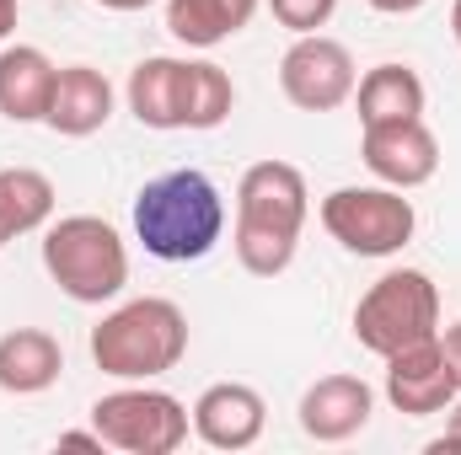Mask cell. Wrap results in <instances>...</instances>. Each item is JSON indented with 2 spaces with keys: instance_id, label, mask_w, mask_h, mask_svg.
<instances>
[{
  "instance_id": "6da1fadb",
  "label": "cell",
  "mask_w": 461,
  "mask_h": 455,
  "mask_svg": "<svg viewBox=\"0 0 461 455\" xmlns=\"http://www.w3.org/2000/svg\"><path fill=\"white\" fill-rule=\"evenodd\" d=\"M221 230H226V199L194 166H177V172L145 183L140 199H134V236L161 263H199V257H210Z\"/></svg>"
},
{
  "instance_id": "7a4b0ae2",
  "label": "cell",
  "mask_w": 461,
  "mask_h": 455,
  "mask_svg": "<svg viewBox=\"0 0 461 455\" xmlns=\"http://www.w3.org/2000/svg\"><path fill=\"white\" fill-rule=\"evenodd\" d=\"M183 353H188V317L161 295L129 300L92 327V359L113 380H156L177 370Z\"/></svg>"
},
{
  "instance_id": "3957f363",
  "label": "cell",
  "mask_w": 461,
  "mask_h": 455,
  "mask_svg": "<svg viewBox=\"0 0 461 455\" xmlns=\"http://www.w3.org/2000/svg\"><path fill=\"white\" fill-rule=\"evenodd\" d=\"M43 268L76 306L118 300L129 284V252L123 236L97 215H65L43 236Z\"/></svg>"
},
{
  "instance_id": "277c9868",
  "label": "cell",
  "mask_w": 461,
  "mask_h": 455,
  "mask_svg": "<svg viewBox=\"0 0 461 455\" xmlns=\"http://www.w3.org/2000/svg\"><path fill=\"white\" fill-rule=\"evenodd\" d=\"M354 338L375 359H392L413 343L440 338V290L419 268H392L381 273L359 306H354Z\"/></svg>"
},
{
  "instance_id": "5b68a950",
  "label": "cell",
  "mask_w": 461,
  "mask_h": 455,
  "mask_svg": "<svg viewBox=\"0 0 461 455\" xmlns=\"http://www.w3.org/2000/svg\"><path fill=\"white\" fill-rule=\"evenodd\" d=\"M188 424H194V413L172 391H156L145 380H123L118 391L97 397V407H92V429L103 434V445H113L123 455L183 451L188 445Z\"/></svg>"
},
{
  "instance_id": "8992f818",
  "label": "cell",
  "mask_w": 461,
  "mask_h": 455,
  "mask_svg": "<svg viewBox=\"0 0 461 455\" xmlns=\"http://www.w3.org/2000/svg\"><path fill=\"white\" fill-rule=\"evenodd\" d=\"M322 226L354 257H392L413 241L419 215L402 188H333L322 199Z\"/></svg>"
},
{
  "instance_id": "52a82bcc",
  "label": "cell",
  "mask_w": 461,
  "mask_h": 455,
  "mask_svg": "<svg viewBox=\"0 0 461 455\" xmlns=\"http://www.w3.org/2000/svg\"><path fill=\"white\" fill-rule=\"evenodd\" d=\"M359 86V70H354V54H348L339 38H322V32H301L285 59H279V92L301 108V113H333L344 108Z\"/></svg>"
},
{
  "instance_id": "ba28073f",
  "label": "cell",
  "mask_w": 461,
  "mask_h": 455,
  "mask_svg": "<svg viewBox=\"0 0 461 455\" xmlns=\"http://www.w3.org/2000/svg\"><path fill=\"white\" fill-rule=\"evenodd\" d=\"M359 156L375 183L386 188H424L440 172V139L429 134L424 118H397V123H365Z\"/></svg>"
},
{
  "instance_id": "9c48e42d",
  "label": "cell",
  "mask_w": 461,
  "mask_h": 455,
  "mask_svg": "<svg viewBox=\"0 0 461 455\" xmlns=\"http://www.w3.org/2000/svg\"><path fill=\"white\" fill-rule=\"evenodd\" d=\"M306 215H312V193H306L301 166H290V161H258V166L241 172V183H236V220L241 226L301 236Z\"/></svg>"
},
{
  "instance_id": "30bf717a",
  "label": "cell",
  "mask_w": 461,
  "mask_h": 455,
  "mask_svg": "<svg viewBox=\"0 0 461 455\" xmlns=\"http://www.w3.org/2000/svg\"><path fill=\"white\" fill-rule=\"evenodd\" d=\"M456 397H461V386H456V370H451L440 338L413 343V348H402V353L386 359V402H392L397 413H408V418H435V413H446Z\"/></svg>"
},
{
  "instance_id": "8fae6325",
  "label": "cell",
  "mask_w": 461,
  "mask_h": 455,
  "mask_svg": "<svg viewBox=\"0 0 461 455\" xmlns=\"http://www.w3.org/2000/svg\"><path fill=\"white\" fill-rule=\"evenodd\" d=\"M370 413H375V391L359 375H322L301 397V429L317 445H344V440H354L370 424Z\"/></svg>"
},
{
  "instance_id": "7c38bea8",
  "label": "cell",
  "mask_w": 461,
  "mask_h": 455,
  "mask_svg": "<svg viewBox=\"0 0 461 455\" xmlns=\"http://www.w3.org/2000/svg\"><path fill=\"white\" fill-rule=\"evenodd\" d=\"M263 424H268V407L241 380H221V386H210L194 402V434L210 451H247V445H258Z\"/></svg>"
},
{
  "instance_id": "4fadbf2b",
  "label": "cell",
  "mask_w": 461,
  "mask_h": 455,
  "mask_svg": "<svg viewBox=\"0 0 461 455\" xmlns=\"http://www.w3.org/2000/svg\"><path fill=\"white\" fill-rule=\"evenodd\" d=\"M113 118V81L92 65H65L54 76V97H49V113L43 123L65 139H86L97 134L103 123Z\"/></svg>"
},
{
  "instance_id": "5bb4252c",
  "label": "cell",
  "mask_w": 461,
  "mask_h": 455,
  "mask_svg": "<svg viewBox=\"0 0 461 455\" xmlns=\"http://www.w3.org/2000/svg\"><path fill=\"white\" fill-rule=\"evenodd\" d=\"M54 76H59V65L32 43L0 49V113L11 123H43L49 97H54Z\"/></svg>"
},
{
  "instance_id": "9a60e30c",
  "label": "cell",
  "mask_w": 461,
  "mask_h": 455,
  "mask_svg": "<svg viewBox=\"0 0 461 455\" xmlns=\"http://www.w3.org/2000/svg\"><path fill=\"white\" fill-rule=\"evenodd\" d=\"M65 370V348L43 327H16L0 338V391L11 397H38L59 380Z\"/></svg>"
},
{
  "instance_id": "2e32d148",
  "label": "cell",
  "mask_w": 461,
  "mask_h": 455,
  "mask_svg": "<svg viewBox=\"0 0 461 455\" xmlns=\"http://www.w3.org/2000/svg\"><path fill=\"white\" fill-rule=\"evenodd\" d=\"M183 81H188V59H140L129 76V113L145 129H183Z\"/></svg>"
},
{
  "instance_id": "e0dca14e",
  "label": "cell",
  "mask_w": 461,
  "mask_h": 455,
  "mask_svg": "<svg viewBox=\"0 0 461 455\" xmlns=\"http://www.w3.org/2000/svg\"><path fill=\"white\" fill-rule=\"evenodd\" d=\"M258 0H167V32L188 49H215L252 22Z\"/></svg>"
},
{
  "instance_id": "ac0fdd59",
  "label": "cell",
  "mask_w": 461,
  "mask_h": 455,
  "mask_svg": "<svg viewBox=\"0 0 461 455\" xmlns=\"http://www.w3.org/2000/svg\"><path fill=\"white\" fill-rule=\"evenodd\" d=\"M359 123H397V118H424V81L408 65H375L354 86Z\"/></svg>"
},
{
  "instance_id": "d6986e66",
  "label": "cell",
  "mask_w": 461,
  "mask_h": 455,
  "mask_svg": "<svg viewBox=\"0 0 461 455\" xmlns=\"http://www.w3.org/2000/svg\"><path fill=\"white\" fill-rule=\"evenodd\" d=\"M49 215H54V183L32 166H0V220L11 241L49 226Z\"/></svg>"
},
{
  "instance_id": "ffe728a7",
  "label": "cell",
  "mask_w": 461,
  "mask_h": 455,
  "mask_svg": "<svg viewBox=\"0 0 461 455\" xmlns=\"http://www.w3.org/2000/svg\"><path fill=\"white\" fill-rule=\"evenodd\" d=\"M236 108V86L221 65L210 59H188V81H183V129H221Z\"/></svg>"
},
{
  "instance_id": "44dd1931",
  "label": "cell",
  "mask_w": 461,
  "mask_h": 455,
  "mask_svg": "<svg viewBox=\"0 0 461 455\" xmlns=\"http://www.w3.org/2000/svg\"><path fill=\"white\" fill-rule=\"evenodd\" d=\"M230 246H236V263H241L247 273L274 279V273H285V268L295 263L301 236H279V230H258V226H241V220H236V230H230Z\"/></svg>"
},
{
  "instance_id": "7402d4cb",
  "label": "cell",
  "mask_w": 461,
  "mask_h": 455,
  "mask_svg": "<svg viewBox=\"0 0 461 455\" xmlns=\"http://www.w3.org/2000/svg\"><path fill=\"white\" fill-rule=\"evenodd\" d=\"M268 11H274L279 27H290V32L301 38V32H317V27L333 22L339 0H268Z\"/></svg>"
},
{
  "instance_id": "603a6c76",
  "label": "cell",
  "mask_w": 461,
  "mask_h": 455,
  "mask_svg": "<svg viewBox=\"0 0 461 455\" xmlns=\"http://www.w3.org/2000/svg\"><path fill=\"white\" fill-rule=\"evenodd\" d=\"M446 413H451V424H446V434H440V440H429V455L461 451V402H451V407H446Z\"/></svg>"
},
{
  "instance_id": "cb8c5ba5",
  "label": "cell",
  "mask_w": 461,
  "mask_h": 455,
  "mask_svg": "<svg viewBox=\"0 0 461 455\" xmlns=\"http://www.w3.org/2000/svg\"><path fill=\"white\" fill-rule=\"evenodd\" d=\"M440 348H446V359H451V370H456V386H461V322H451V327H446Z\"/></svg>"
},
{
  "instance_id": "d4e9b609",
  "label": "cell",
  "mask_w": 461,
  "mask_h": 455,
  "mask_svg": "<svg viewBox=\"0 0 461 455\" xmlns=\"http://www.w3.org/2000/svg\"><path fill=\"white\" fill-rule=\"evenodd\" d=\"M59 445H70V451H103V434H97V429H92V434L70 429V434H59Z\"/></svg>"
},
{
  "instance_id": "484cf974",
  "label": "cell",
  "mask_w": 461,
  "mask_h": 455,
  "mask_svg": "<svg viewBox=\"0 0 461 455\" xmlns=\"http://www.w3.org/2000/svg\"><path fill=\"white\" fill-rule=\"evenodd\" d=\"M375 11H386V16H408V11H419L424 0H370Z\"/></svg>"
},
{
  "instance_id": "4316f807",
  "label": "cell",
  "mask_w": 461,
  "mask_h": 455,
  "mask_svg": "<svg viewBox=\"0 0 461 455\" xmlns=\"http://www.w3.org/2000/svg\"><path fill=\"white\" fill-rule=\"evenodd\" d=\"M11 27H16V0H0V43L11 38Z\"/></svg>"
},
{
  "instance_id": "83f0119b",
  "label": "cell",
  "mask_w": 461,
  "mask_h": 455,
  "mask_svg": "<svg viewBox=\"0 0 461 455\" xmlns=\"http://www.w3.org/2000/svg\"><path fill=\"white\" fill-rule=\"evenodd\" d=\"M97 5H108V11H145V5H156V0H97Z\"/></svg>"
},
{
  "instance_id": "f1b7e54d",
  "label": "cell",
  "mask_w": 461,
  "mask_h": 455,
  "mask_svg": "<svg viewBox=\"0 0 461 455\" xmlns=\"http://www.w3.org/2000/svg\"><path fill=\"white\" fill-rule=\"evenodd\" d=\"M451 32H456V49H461V0L451 5Z\"/></svg>"
},
{
  "instance_id": "f546056e",
  "label": "cell",
  "mask_w": 461,
  "mask_h": 455,
  "mask_svg": "<svg viewBox=\"0 0 461 455\" xmlns=\"http://www.w3.org/2000/svg\"><path fill=\"white\" fill-rule=\"evenodd\" d=\"M5 241H11V230H5V220H0V246H5Z\"/></svg>"
}]
</instances>
